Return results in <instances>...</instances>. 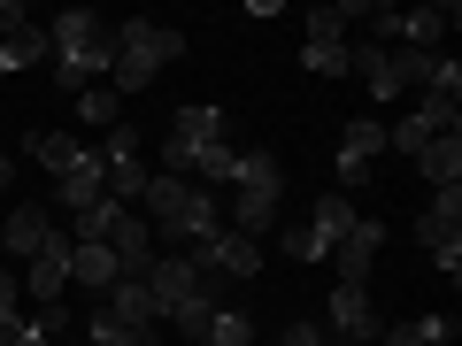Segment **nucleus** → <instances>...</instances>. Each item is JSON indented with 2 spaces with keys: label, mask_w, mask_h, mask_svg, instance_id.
<instances>
[{
  "label": "nucleus",
  "mask_w": 462,
  "mask_h": 346,
  "mask_svg": "<svg viewBox=\"0 0 462 346\" xmlns=\"http://www.w3.org/2000/svg\"><path fill=\"white\" fill-rule=\"evenodd\" d=\"M54 231H62V223H54V215L47 208H32V200H16V208H8V223H0V239H8V262H32V254L39 247H47V239H54Z\"/></svg>",
  "instance_id": "ddd939ff"
},
{
  "label": "nucleus",
  "mask_w": 462,
  "mask_h": 346,
  "mask_svg": "<svg viewBox=\"0 0 462 346\" xmlns=\"http://www.w3.org/2000/svg\"><path fill=\"white\" fill-rule=\"evenodd\" d=\"M139 278H147V293H154V315H178L185 300H200V278H193V254H154L147 269H139Z\"/></svg>",
  "instance_id": "1a4fd4ad"
},
{
  "label": "nucleus",
  "mask_w": 462,
  "mask_h": 346,
  "mask_svg": "<svg viewBox=\"0 0 462 346\" xmlns=\"http://www.w3.org/2000/svg\"><path fill=\"white\" fill-rule=\"evenodd\" d=\"M69 278H78L85 293H108V285L124 278V262H116V254H108V247L93 239V247H78V254H69Z\"/></svg>",
  "instance_id": "5701e85b"
},
{
  "label": "nucleus",
  "mask_w": 462,
  "mask_h": 346,
  "mask_svg": "<svg viewBox=\"0 0 462 346\" xmlns=\"http://www.w3.org/2000/svg\"><path fill=\"white\" fill-rule=\"evenodd\" d=\"M0 346H54V339H47V331H32V315H23V323L8 331V339H0Z\"/></svg>",
  "instance_id": "2f4dec72"
},
{
  "label": "nucleus",
  "mask_w": 462,
  "mask_h": 346,
  "mask_svg": "<svg viewBox=\"0 0 462 346\" xmlns=\"http://www.w3.org/2000/svg\"><path fill=\"white\" fill-rule=\"evenodd\" d=\"M178 54H185V32H178V23H116L108 93H139V85H154Z\"/></svg>",
  "instance_id": "7ed1b4c3"
},
{
  "label": "nucleus",
  "mask_w": 462,
  "mask_h": 346,
  "mask_svg": "<svg viewBox=\"0 0 462 346\" xmlns=\"http://www.w3.org/2000/svg\"><path fill=\"white\" fill-rule=\"evenodd\" d=\"M23 147H32V162H39V169H54V178H69L78 162H93V147H78L69 132H32Z\"/></svg>",
  "instance_id": "f3484780"
},
{
  "label": "nucleus",
  "mask_w": 462,
  "mask_h": 346,
  "mask_svg": "<svg viewBox=\"0 0 462 346\" xmlns=\"http://www.w3.org/2000/svg\"><path fill=\"white\" fill-rule=\"evenodd\" d=\"M78 115L93 123V132H116V123H124V93H108V85H85V93H78Z\"/></svg>",
  "instance_id": "393cba45"
},
{
  "label": "nucleus",
  "mask_w": 462,
  "mask_h": 346,
  "mask_svg": "<svg viewBox=\"0 0 462 346\" xmlns=\"http://www.w3.org/2000/svg\"><path fill=\"white\" fill-rule=\"evenodd\" d=\"M93 154H100V185H108V200H116V208H132V200L147 193V178H154V169L139 162V132H132V123H116V132H100Z\"/></svg>",
  "instance_id": "423d86ee"
},
{
  "label": "nucleus",
  "mask_w": 462,
  "mask_h": 346,
  "mask_svg": "<svg viewBox=\"0 0 462 346\" xmlns=\"http://www.w3.org/2000/svg\"><path fill=\"white\" fill-rule=\"evenodd\" d=\"M324 331L339 346H378V308H370V285H339V293H331V308H324Z\"/></svg>",
  "instance_id": "0eeeda50"
},
{
  "label": "nucleus",
  "mask_w": 462,
  "mask_h": 346,
  "mask_svg": "<svg viewBox=\"0 0 462 346\" xmlns=\"http://www.w3.org/2000/svg\"><path fill=\"white\" fill-rule=\"evenodd\" d=\"M116 62V23L93 16V8H69V16L47 23V77L62 93H85L93 77H108Z\"/></svg>",
  "instance_id": "f03ea898"
},
{
  "label": "nucleus",
  "mask_w": 462,
  "mask_h": 346,
  "mask_svg": "<svg viewBox=\"0 0 462 346\" xmlns=\"http://www.w3.org/2000/svg\"><path fill=\"white\" fill-rule=\"evenodd\" d=\"M285 254H293V262H331V254H324V239H316L309 223H300V231H285Z\"/></svg>",
  "instance_id": "c85d7f7f"
},
{
  "label": "nucleus",
  "mask_w": 462,
  "mask_h": 346,
  "mask_svg": "<svg viewBox=\"0 0 462 346\" xmlns=\"http://www.w3.org/2000/svg\"><path fill=\"white\" fill-rule=\"evenodd\" d=\"M455 339V315H409V323H385L378 346H447Z\"/></svg>",
  "instance_id": "4be33fe9"
},
{
  "label": "nucleus",
  "mask_w": 462,
  "mask_h": 346,
  "mask_svg": "<svg viewBox=\"0 0 462 346\" xmlns=\"http://www.w3.org/2000/svg\"><path fill=\"white\" fill-rule=\"evenodd\" d=\"M416 169L431 178V193L462 185V132H455V139H424V147H416Z\"/></svg>",
  "instance_id": "a211bd4d"
},
{
  "label": "nucleus",
  "mask_w": 462,
  "mask_h": 346,
  "mask_svg": "<svg viewBox=\"0 0 462 346\" xmlns=\"http://www.w3.org/2000/svg\"><path fill=\"white\" fill-rule=\"evenodd\" d=\"M62 346H93V339H62Z\"/></svg>",
  "instance_id": "72a5a7b5"
},
{
  "label": "nucleus",
  "mask_w": 462,
  "mask_h": 346,
  "mask_svg": "<svg viewBox=\"0 0 462 346\" xmlns=\"http://www.w3.org/2000/svg\"><path fill=\"white\" fill-rule=\"evenodd\" d=\"M378 254H385V223H355L339 239V247H331V269H339V285H370V269H378Z\"/></svg>",
  "instance_id": "9b49d317"
},
{
  "label": "nucleus",
  "mask_w": 462,
  "mask_h": 346,
  "mask_svg": "<svg viewBox=\"0 0 462 346\" xmlns=\"http://www.w3.org/2000/svg\"><path fill=\"white\" fill-rule=\"evenodd\" d=\"M370 0H331V8H309V39H346V23H363Z\"/></svg>",
  "instance_id": "b1692460"
},
{
  "label": "nucleus",
  "mask_w": 462,
  "mask_h": 346,
  "mask_svg": "<svg viewBox=\"0 0 462 346\" xmlns=\"http://www.w3.org/2000/svg\"><path fill=\"white\" fill-rule=\"evenodd\" d=\"M416 247L431 254V269H447V278H462V185H447V193H431V208L416 215Z\"/></svg>",
  "instance_id": "39448f33"
},
{
  "label": "nucleus",
  "mask_w": 462,
  "mask_h": 346,
  "mask_svg": "<svg viewBox=\"0 0 462 346\" xmlns=\"http://www.w3.org/2000/svg\"><path fill=\"white\" fill-rule=\"evenodd\" d=\"M47 62V23H16V32L0 39V77H16V69H39Z\"/></svg>",
  "instance_id": "412c9836"
},
{
  "label": "nucleus",
  "mask_w": 462,
  "mask_h": 346,
  "mask_svg": "<svg viewBox=\"0 0 462 346\" xmlns=\"http://www.w3.org/2000/svg\"><path fill=\"white\" fill-rule=\"evenodd\" d=\"M224 139H231V115L208 108V100H185L170 115V147H224Z\"/></svg>",
  "instance_id": "4468645a"
},
{
  "label": "nucleus",
  "mask_w": 462,
  "mask_h": 346,
  "mask_svg": "<svg viewBox=\"0 0 462 346\" xmlns=\"http://www.w3.org/2000/svg\"><path fill=\"white\" fill-rule=\"evenodd\" d=\"M78 339H93V346H162V331H154V323H116V315H85V323H78Z\"/></svg>",
  "instance_id": "aec40b11"
},
{
  "label": "nucleus",
  "mask_w": 462,
  "mask_h": 346,
  "mask_svg": "<svg viewBox=\"0 0 462 346\" xmlns=\"http://www.w3.org/2000/svg\"><path fill=\"white\" fill-rule=\"evenodd\" d=\"M355 223H363V208H355V193H324V200H316V215H309V231L324 239V254L339 247V239H346Z\"/></svg>",
  "instance_id": "dca6fc26"
},
{
  "label": "nucleus",
  "mask_w": 462,
  "mask_h": 346,
  "mask_svg": "<svg viewBox=\"0 0 462 346\" xmlns=\"http://www.w3.org/2000/svg\"><path fill=\"white\" fill-rule=\"evenodd\" d=\"M193 278H200V293H231V285H247V278H263V239H239V231H216L208 247L193 254Z\"/></svg>",
  "instance_id": "20e7f679"
},
{
  "label": "nucleus",
  "mask_w": 462,
  "mask_h": 346,
  "mask_svg": "<svg viewBox=\"0 0 462 346\" xmlns=\"http://www.w3.org/2000/svg\"><path fill=\"white\" fill-rule=\"evenodd\" d=\"M8 178H16V169H8V154H0V193H8Z\"/></svg>",
  "instance_id": "473e14b6"
},
{
  "label": "nucleus",
  "mask_w": 462,
  "mask_h": 346,
  "mask_svg": "<svg viewBox=\"0 0 462 346\" xmlns=\"http://www.w3.org/2000/svg\"><path fill=\"white\" fill-rule=\"evenodd\" d=\"M100 247H108L124 269H147V262H154V223H147L139 208H116L108 231H100Z\"/></svg>",
  "instance_id": "f8f14e48"
},
{
  "label": "nucleus",
  "mask_w": 462,
  "mask_h": 346,
  "mask_svg": "<svg viewBox=\"0 0 462 346\" xmlns=\"http://www.w3.org/2000/svg\"><path fill=\"white\" fill-rule=\"evenodd\" d=\"M69 254H78V247H69V231H54L47 247H39L32 262L16 269V278H23V293H32L39 308H47V300H62V293H69Z\"/></svg>",
  "instance_id": "9d476101"
},
{
  "label": "nucleus",
  "mask_w": 462,
  "mask_h": 346,
  "mask_svg": "<svg viewBox=\"0 0 462 346\" xmlns=\"http://www.w3.org/2000/svg\"><path fill=\"white\" fill-rule=\"evenodd\" d=\"M16 285H23V278H16V262H8V269H0V339H8V331L23 323V308H16Z\"/></svg>",
  "instance_id": "cd10ccee"
},
{
  "label": "nucleus",
  "mask_w": 462,
  "mask_h": 346,
  "mask_svg": "<svg viewBox=\"0 0 462 346\" xmlns=\"http://www.w3.org/2000/svg\"><path fill=\"white\" fill-rule=\"evenodd\" d=\"M378 154H385V123L378 115H355L339 132V154H331V162H339V193H355V185L378 169Z\"/></svg>",
  "instance_id": "6e6552de"
},
{
  "label": "nucleus",
  "mask_w": 462,
  "mask_h": 346,
  "mask_svg": "<svg viewBox=\"0 0 462 346\" xmlns=\"http://www.w3.org/2000/svg\"><path fill=\"white\" fill-rule=\"evenodd\" d=\"M132 208H147L154 239H178V247H193V254L208 247L216 231H224V193H208V185H185V178H162V169L147 178V193H139Z\"/></svg>",
  "instance_id": "f257e3e1"
},
{
  "label": "nucleus",
  "mask_w": 462,
  "mask_h": 346,
  "mask_svg": "<svg viewBox=\"0 0 462 346\" xmlns=\"http://www.w3.org/2000/svg\"><path fill=\"white\" fill-rule=\"evenodd\" d=\"M193 346H254V315H247V308H231V300H216Z\"/></svg>",
  "instance_id": "6ab92c4d"
},
{
  "label": "nucleus",
  "mask_w": 462,
  "mask_h": 346,
  "mask_svg": "<svg viewBox=\"0 0 462 346\" xmlns=\"http://www.w3.org/2000/svg\"><path fill=\"white\" fill-rule=\"evenodd\" d=\"M278 346H339V339H331V331L324 323H293V331H285V339Z\"/></svg>",
  "instance_id": "7c9ffc66"
},
{
  "label": "nucleus",
  "mask_w": 462,
  "mask_h": 346,
  "mask_svg": "<svg viewBox=\"0 0 462 346\" xmlns=\"http://www.w3.org/2000/svg\"><path fill=\"white\" fill-rule=\"evenodd\" d=\"M300 62H309L316 77H346V39H309V47H300Z\"/></svg>",
  "instance_id": "bb28decb"
},
{
  "label": "nucleus",
  "mask_w": 462,
  "mask_h": 346,
  "mask_svg": "<svg viewBox=\"0 0 462 346\" xmlns=\"http://www.w3.org/2000/svg\"><path fill=\"white\" fill-rule=\"evenodd\" d=\"M32 331H47V339L62 346V339H69V308H62V300H47V308L32 315Z\"/></svg>",
  "instance_id": "c756f323"
},
{
  "label": "nucleus",
  "mask_w": 462,
  "mask_h": 346,
  "mask_svg": "<svg viewBox=\"0 0 462 346\" xmlns=\"http://www.w3.org/2000/svg\"><path fill=\"white\" fill-rule=\"evenodd\" d=\"M100 315H116V323H162V315H154V293H147V278H139V269H124V278L100 293Z\"/></svg>",
  "instance_id": "2eb2a0df"
},
{
  "label": "nucleus",
  "mask_w": 462,
  "mask_h": 346,
  "mask_svg": "<svg viewBox=\"0 0 462 346\" xmlns=\"http://www.w3.org/2000/svg\"><path fill=\"white\" fill-rule=\"evenodd\" d=\"M224 185H285V169H278V154H231Z\"/></svg>",
  "instance_id": "a878e982"
}]
</instances>
